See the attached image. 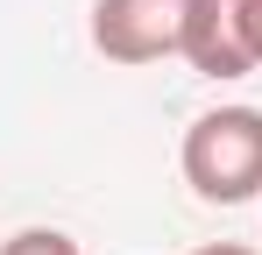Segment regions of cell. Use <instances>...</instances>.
<instances>
[{
  "label": "cell",
  "mask_w": 262,
  "mask_h": 255,
  "mask_svg": "<svg viewBox=\"0 0 262 255\" xmlns=\"http://www.w3.org/2000/svg\"><path fill=\"white\" fill-rule=\"evenodd\" d=\"M184 184L206 206H248L262 199V114L255 107H213L184 128Z\"/></svg>",
  "instance_id": "cell-1"
},
{
  "label": "cell",
  "mask_w": 262,
  "mask_h": 255,
  "mask_svg": "<svg viewBox=\"0 0 262 255\" xmlns=\"http://www.w3.org/2000/svg\"><path fill=\"white\" fill-rule=\"evenodd\" d=\"M191 0H92V50L106 64H156L184 42Z\"/></svg>",
  "instance_id": "cell-2"
},
{
  "label": "cell",
  "mask_w": 262,
  "mask_h": 255,
  "mask_svg": "<svg viewBox=\"0 0 262 255\" xmlns=\"http://www.w3.org/2000/svg\"><path fill=\"white\" fill-rule=\"evenodd\" d=\"M177 57L199 78H248L255 57V29H248V0H191L184 7V42Z\"/></svg>",
  "instance_id": "cell-3"
},
{
  "label": "cell",
  "mask_w": 262,
  "mask_h": 255,
  "mask_svg": "<svg viewBox=\"0 0 262 255\" xmlns=\"http://www.w3.org/2000/svg\"><path fill=\"white\" fill-rule=\"evenodd\" d=\"M0 255H78V241L64 227H21V234L0 241Z\"/></svg>",
  "instance_id": "cell-4"
},
{
  "label": "cell",
  "mask_w": 262,
  "mask_h": 255,
  "mask_svg": "<svg viewBox=\"0 0 262 255\" xmlns=\"http://www.w3.org/2000/svg\"><path fill=\"white\" fill-rule=\"evenodd\" d=\"M191 255H255L248 241H206V248H191Z\"/></svg>",
  "instance_id": "cell-5"
},
{
  "label": "cell",
  "mask_w": 262,
  "mask_h": 255,
  "mask_svg": "<svg viewBox=\"0 0 262 255\" xmlns=\"http://www.w3.org/2000/svg\"><path fill=\"white\" fill-rule=\"evenodd\" d=\"M248 29H255V57H262V0H248Z\"/></svg>",
  "instance_id": "cell-6"
}]
</instances>
